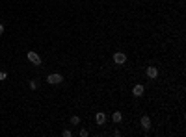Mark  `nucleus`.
<instances>
[{"mask_svg": "<svg viewBox=\"0 0 186 137\" xmlns=\"http://www.w3.org/2000/svg\"><path fill=\"white\" fill-rule=\"evenodd\" d=\"M26 57H28V61L32 65H41V56H39L37 52H28Z\"/></svg>", "mask_w": 186, "mask_h": 137, "instance_id": "2", "label": "nucleus"}, {"mask_svg": "<svg viewBox=\"0 0 186 137\" xmlns=\"http://www.w3.org/2000/svg\"><path fill=\"white\" fill-rule=\"evenodd\" d=\"M80 137H88V130H80Z\"/></svg>", "mask_w": 186, "mask_h": 137, "instance_id": "13", "label": "nucleus"}, {"mask_svg": "<svg viewBox=\"0 0 186 137\" xmlns=\"http://www.w3.org/2000/svg\"><path fill=\"white\" fill-rule=\"evenodd\" d=\"M114 61H116L117 65H125L126 54H125V52H116V54H114Z\"/></svg>", "mask_w": 186, "mask_h": 137, "instance_id": "3", "label": "nucleus"}, {"mask_svg": "<svg viewBox=\"0 0 186 137\" xmlns=\"http://www.w3.org/2000/svg\"><path fill=\"white\" fill-rule=\"evenodd\" d=\"M4 32H6V28H4V24H0V35H4Z\"/></svg>", "mask_w": 186, "mask_h": 137, "instance_id": "14", "label": "nucleus"}, {"mask_svg": "<svg viewBox=\"0 0 186 137\" xmlns=\"http://www.w3.org/2000/svg\"><path fill=\"white\" fill-rule=\"evenodd\" d=\"M62 135H63V137H71V130H63Z\"/></svg>", "mask_w": 186, "mask_h": 137, "instance_id": "12", "label": "nucleus"}, {"mask_svg": "<svg viewBox=\"0 0 186 137\" xmlns=\"http://www.w3.org/2000/svg\"><path fill=\"white\" fill-rule=\"evenodd\" d=\"M37 87H39V82H37V80H32V82H30V89H34V91H35Z\"/></svg>", "mask_w": 186, "mask_h": 137, "instance_id": "10", "label": "nucleus"}, {"mask_svg": "<svg viewBox=\"0 0 186 137\" xmlns=\"http://www.w3.org/2000/svg\"><path fill=\"white\" fill-rule=\"evenodd\" d=\"M76 124H80V117L73 115V117H71V126H76Z\"/></svg>", "mask_w": 186, "mask_h": 137, "instance_id": "9", "label": "nucleus"}, {"mask_svg": "<svg viewBox=\"0 0 186 137\" xmlns=\"http://www.w3.org/2000/svg\"><path fill=\"white\" fill-rule=\"evenodd\" d=\"M141 128H143L145 132H147L149 128H151V119H149L147 115H143V117H141Z\"/></svg>", "mask_w": 186, "mask_h": 137, "instance_id": "6", "label": "nucleus"}, {"mask_svg": "<svg viewBox=\"0 0 186 137\" xmlns=\"http://www.w3.org/2000/svg\"><path fill=\"white\" fill-rule=\"evenodd\" d=\"M143 91H145V89H143V85H140V84H138V85H134V89H132V95L138 98V96H141V95H143Z\"/></svg>", "mask_w": 186, "mask_h": 137, "instance_id": "5", "label": "nucleus"}, {"mask_svg": "<svg viewBox=\"0 0 186 137\" xmlns=\"http://www.w3.org/2000/svg\"><path fill=\"white\" fill-rule=\"evenodd\" d=\"M112 120H114V122H121V120H123V115H121L119 111H116V113L112 115Z\"/></svg>", "mask_w": 186, "mask_h": 137, "instance_id": "8", "label": "nucleus"}, {"mask_svg": "<svg viewBox=\"0 0 186 137\" xmlns=\"http://www.w3.org/2000/svg\"><path fill=\"white\" fill-rule=\"evenodd\" d=\"M6 78H7V72L6 70H0V82H4Z\"/></svg>", "mask_w": 186, "mask_h": 137, "instance_id": "11", "label": "nucleus"}, {"mask_svg": "<svg viewBox=\"0 0 186 137\" xmlns=\"http://www.w3.org/2000/svg\"><path fill=\"white\" fill-rule=\"evenodd\" d=\"M145 74H147V78L155 80V78H158V69H156V67H147V70H145Z\"/></svg>", "mask_w": 186, "mask_h": 137, "instance_id": "4", "label": "nucleus"}, {"mask_svg": "<svg viewBox=\"0 0 186 137\" xmlns=\"http://www.w3.org/2000/svg\"><path fill=\"white\" fill-rule=\"evenodd\" d=\"M47 82H49V84L50 85H58V84H62V82H63V76H62V74H49V76H47Z\"/></svg>", "mask_w": 186, "mask_h": 137, "instance_id": "1", "label": "nucleus"}, {"mask_svg": "<svg viewBox=\"0 0 186 137\" xmlns=\"http://www.w3.org/2000/svg\"><path fill=\"white\" fill-rule=\"evenodd\" d=\"M95 120H97V124H104V122H106V115L99 111L97 115H95Z\"/></svg>", "mask_w": 186, "mask_h": 137, "instance_id": "7", "label": "nucleus"}]
</instances>
